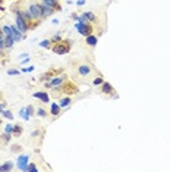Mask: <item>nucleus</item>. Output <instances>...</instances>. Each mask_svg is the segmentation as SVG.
Returning a JSON list of instances; mask_svg holds the SVG:
<instances>
[{"label": "nucleus", "instance_id": "12", "mask_svg": "<svg viewBox=\"0 0 170 172\" xmlns=\"http://www.w3.org/2000/svg\"><path fill=\"white\" fill-rule=\"evenodd\" d=\"M87 44L88 46H95L97 44V37H94V35H87Z\"/></svg>", "mask_w": 170, "mask_h": 172}, {"label": "nucleus", "instance_id": "28", "mask_svg": "<svg viewBox=\"0 0 170 172\" xmlns=\"http://www.w3.org/2000/svg\"><path fill=\"white\" fill-rule=\"evenodd\" d=\"M22 71H23V72H31V71H34V66H29V68H23Z\"/></svg>", "mask_w": 170, "mask_h": 172}, {"label": "nucleus", "instance_id": "15", "mask_svg": "<svg viewBox=\"0 0 170 172\" xmlns=\"http://www.w3.org/2000/svg\"><path fill=\"white\" fill-rule=\"evenodd\" d=\"M52 115H59V106L56 103H52Z\"/></svg>", "mask_w": 170, "mask_h": 172}, {"label": "nucleus", "instance_id": "4", "mask_svg": "<svg viewBox=\"0 0 170 172\" xmlns=\"http://www.w3.org/2000/svg\"><path fill=\"white\" fill-rule=\"evenodd\" d=\"M16 25H18V28L21 30V32H25L27 30H28V25H27V21L23 19L19 13H16Z\"/></svg>", "mask_w": 170, "mask_h": 172}, {"label": "nucleus", "instance_id": "29", "mask_svg": "<svg viewBox=\"0 0 170 172\" xmlns=\"http://www.w3.org/2000/svg\"><path fill=\"white\" fill-rule=\"evenodd\" d=\"M27 171H37V168H35L34 165H28V168H27Z\"/></svg>", "mask_w": 170, "mask_h": 172}, {"label": "nucleus", "instance_id": "6", "mask_svg": "<svg viewBox=\"0 0 170 172\" xmlns=\"http://www.w3.org/2000/svg\"><path fill=\"white\" fill-rule=\"evenodd\" d=\"M10 28H12V37H13V40H15V41H19V40L22 38V32H21V30L16 28L15 25H12Z\"/></svg>", "mask_w": 170, "mask_h": 172}, {"label": "nucleus", "instance_id": "16", "mask_svg": "<svg viewBox=\"0 0 170 172\" xmlns=\"http://www.w3.org/2000/svg\"><path fill=\"white\" fill-rule=\"evenodd\" d=\"M113 91V87L110 84H104V87H103V93H112Z\"/></svg>", "mask_w": 170, "mask_h": 172}, {"label": "nucleus", "instance_id": "9", "mask_svg": "<svg viewBox=\"0 0 170 172\" xmlns=\"http://www.w3.org/2000/svg\"><path fill=\"white\" fill-rule=\"evenodd\" d=\"M16 13H19V15H21L23 19H25L27 22H29V21L32 19V15L29 13V10H18Z\"/></svg>", "mask_w": 170, "mask_h": 172}, {"label": "nucleus", "instance_id": "5", "mask_svg": "<svg viewBox=\"0 0 170 172\" xmlns=\"http://www.w3.org/2000/svg\"><path fill=\"white\" fill-rule=\"evenodd\" d=\"M28 161H29L28 154H22V156L18 159V168L22 169V171H27V168H28Z\"/></svg>", "mask_w": 170, "mask_h": 172}, {"label": "nucleus", "instance_id": "7", "mask_svg": "<svg viewBox=\"0 0 170 172\" xmlns=\"http://www.w3.org/2000/svg\"><path fill=\"white\" fill-rule=\"evenodd\" d=\"M41 9H43V16H48V15H52V13H53V7H52V6H48L46 2H43Z\"/></svg>", "mask_w": 170, "mask_h": 172}, {"label": "nucleus", "instance_id": "23", "mask_svg": "<svg viewBox=\"0 0 170 172\" xmlns=\"http://www.w3.org/2000/svg\"><path fill=\"white\" fill-rule=\"evenodd\" d=\"M2 115H3L5 118H7V119H12V118H13V116H12V113L7 112V110H6V112H2Z\"/></svg>", "mask_w": 170, "mask_h": 172}, {"label": "nucleus", "instance_id": "24", "mask_svg": "<svg viewBox=\"0 0 170 172\" xmlns=\"http://www.w3.org/2000/svg\"><path fill=\"white\" fill-rule=\"evenodd\" d=\"M101 82H103V78H100V77L94 80V85H98V84H101Z\"/></svg>", "mask_w": 170, "mask_h": 172}, {"label": "nucleus", "instance_id": "22", "mask_svg": "<svg viewBox=\"0 0 170 172\" xmlns=\"http://www.w3.org/2000/svg\"><path fill=\"white\" fill-rule=\"evenodd\" d=\"M37 113H38V116H41V118H44V116H46V110L40 107V109L37 110Z\"/></svg>", "mask_w": 170, "mask_h": 172}, {"label": "nucleus", "instance_id": "19", "mask_svg": "<svg viewBox=\"0 0 170 172\" xmlns=\"http://www.w3.org/2000/svg\"><path fill=\"white\" fill-rule=\"evenodd\" d=\"M43 2H46L48 6H52V7H59V6H57V2H56V0H43Z\"/></svg>", "mask_w": 170, "mask_h": 172}, {"label": "nucleus", "instance_id": "1", "mask_svg": "<svg viewBox=\"0 0 170 172\" xmlns=\"http://www.w3.org/2000/svg\"><path fill=\"white\" fill-rule=\"evenodd\" d=\"M28 10H29V13L32 15L34 19L43 18V9H41V5H38V3H31L29 7H28Z\"/></svg>", "mask_w": 170, "mask_h": 172}, {"label": "nucleus", "instance_id": "20", "mask_svg": "<svg viewBox=\"0 0 170 172\" xmlns=\"http://www.w3.org/2000/svg\"><path fill=\"white\" fill-rule=\"evenodd\" d=\"M63 80L62 78H60V77H57V78H54L52 82H50V85H57V84H60V82H62Z\"/></svg>", "mask_w": 170, "mask_h": 172}, {"label": "nucleus", "instance_id": "8", "mask_svg": "<svg viewBox=\"0 0 170 172\" xmlns=\"http://www.w3.org/2000/svg\"><path fill=\"white\" fill-rule=\"evenodd\" d=\"M88 19H90V21H95V16L88 12V13H84L82 16H79V18H78V21H79V22H88Z\"/></svg>", "mask_w": 170, "mask_h": 172}, {"label": "nucleus", "instance_id": "30", "mask_svg": "<svg viewBox=\"0 0 170 172\" xmlns=\"http://www.w3.org/2000/svg\"><path fill=\"white\" fill-rule=\"evenodd\" d=\"M53 40H54V41H59V40H60V35H59V34L54 35V38H53Z\"/></svg>", "mask_w": 170, "mask_h": 172}, {"label": "nucleus", "instance_id": "11", "mask_svg": "<svg viewBox=\"0 0 170 172\" xmlns=\"http://www.w3.org/2000/svg\"><path fill=\"white\" fill-rule=\"evenodd\" d=\"M79 74H81V75L87 77V75H90V74H91V68H90L88 65H81V66H79Z\"/></svg>", "mask_w": 170, "mask_h": 172}, {"label": "nucleus", "instance_id": "26", "mask_svg": "<svg viewBox=\"0 0 170 172\" xmlns=\"http://www.w3.org/2000/svg\"><path fill=\"white\" fill-rule=\"evenodd\" d=\"M48 44H50V41H48V40H44L40 46H41V47H48Z\"/></svg>", "mask_w": 170, "mask_h": 172}, {"label": "nucleus", "instance_id": "27", "mask_svg": "<svg viewBox=\"0 0 170 172\" xmlns=\"http://www.w3.org/2000/svg\"><path fill=\"white\" fill-rule=\"evenodd\" d=\"M18 71H13V69H9V75H18Z\"/></svg>", "mask_w": 170, "mask_h": 172}, {"label": "nucleus", "instance_id": "2", "mask_svg": "<svg viewBox=\"0 0 170 172\" xmlns=\"http://www.w3.org/2000/svg\"><path fill=\"white\" fill-rule=\"evenodd\" d=\"M69 49H70L69 43H59V44H56V46H54L53 50H54L57 55H65V53H68V52H69Z\"/></svg>", "mask_w": 170, "mask_h": 172}, {"label": "nucleus", "instance_id": "14", "mask_svg": "<svg viewBox=\"0 0 170 172\" xmlns=\"http://www.w3.org/2000/svg\"><path fill=\"white\" fill-rule=\"evenodd\" d=\"M12 166H13V165H12V162H7V163H5V165L0 166V171H10Z\"/></svg>", "mask_w": 170, "mask_h": 172}, {"label": "nucleus", "instance_id": "17", "mask_svg": "<svg viewBox=\"0 0 170 172\" xmlns=\"http://www.w3.org/2000/svg\"><path fill=\"white\" fill-rule=\"evenodd\" d=\"M69 103H70V99H62L60 100V107H66V106H69Z\"/></svg>", "mask_w": 170, "mask_h": 172}, {"label": "nucleus", "instance_id": "18", "mask_svg": "<svg viewBox=\"0 0 170 172\" xmlns=\"http://www.w3.org/2000/svg\"><path fill=\"white\" fill-rule=\"evenodd\" d=\"M21 131H22L21 127H19V125H15V127H13V131H12V132L15 134V137H19V136H21Z\"/></svg>", "mask_w": 170, "mask_h": 172}, {"label": "nucleus", "instance_id": "21", "mask_svg": "<svg viewBox=\"0 0 170 172\" xmlns=\"http://www.w3.org/2000/svg\"><path fill=\"white\" fill-rule=\"evenodd\" d=\"M5 131H6L7 134H10L12 131H13V125H10V124H7V125H5Z\"/></svg>", "mask_w": 170, "mask_h": 172}, {"label": "nucleus", "instance_id": "10", "mask_svg": "<svg viewBox=\"0 0 170 172\" xmlns=\"http://www.w3.org/2000/svg\"><path fill=\"white\" fill-rule=\"evenodd\" d=\"M29 115H31V106H28V107H23L22 110H21V116H22V119H29Z\"/></svg>", "mask_w": 170, "mask_h": 172}, {"label": "nucleus", "instance_id": "25", "mask_svg": "<svg viewBox=\"0 0 170 172\" xmlns=\"http://www.w3.org/2000/svg\"><path fill=\"white\" fill-rule=\"evenodd\" d=\"M3 47H5V40H3L2 34H0V49H3Z\"/></svg>", "mask_w": 170, "mask_h": 172}, {"label": "nucleus", "instance_id": "13", "mask_svg": "<svg viewBox=\"0 0 170 172\" xmlns=\"http://www.w3.org/2000/svg\"><path fill=\"white\" fill-rule=\"evenodd\" d=\"M34 97H38V99H41L44 103L48 102V96H47L46 93H34Z\"/></svg>", "mask_w": 170, "mask_h": 172}, {"label": "nucleus", "instance_id": "3", "mask_svg": "<svg viewBox=\"0 0 170 172\" xmlns=\"http://www.w3.org/2000/svg\"><path fill=\"white\" fill-rule=\"evenodd\" d=\"M76 28H78V31H79L82 35H90L91 31H92V28L88 25V24H85V22H78V24H76Z\"/></svg>", "mask_w": 170, "mask_h": 172}]
</instances>
